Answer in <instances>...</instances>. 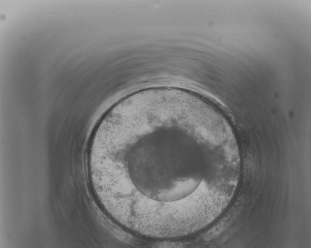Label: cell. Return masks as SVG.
Masks as SVG:
<instances>
[{
    "mask_svg": "<svg viewBox=\"0 0 311 248\" xmlns=\"http://www.w3.org/2000/svg\"><path fill=\"white\" fill-rule=\"evenodd\" d=\"M225 159L214 103L187 90L155 87L125 96L102 117L89 172L111 214L150 230L182 231L209 211Z\"/></svg>",
    "mask_w": 311,
    "mask_h": 248,
    "instance_id": "obj_1",
    "label": "cell"
}]
</instances>
